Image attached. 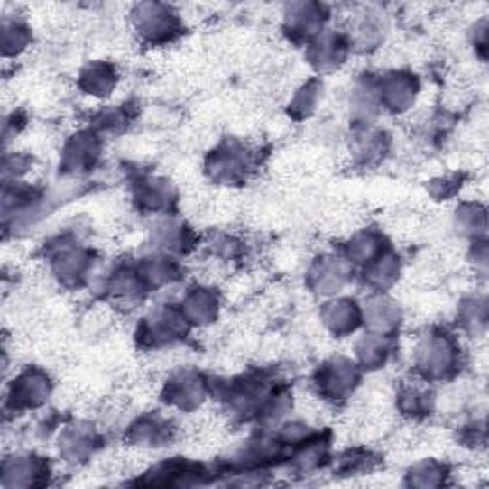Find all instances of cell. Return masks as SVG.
I'll return each instance as SVG.
<instances>
[{"label":"cell","instance_id":"18","mask_svg":"<svg viewBox=\"0 0 489 489\" xmlns=\"http://www.w3.org/2000/svg\"><path fill=\"white\" fill-rule=\"evenodd\" d=\"M357 357L365 369H379L390 357L388 337L369 335L357 345Z\"/></svg>","mask_w":489,"mask_h":489},{"label":"cell","instance_id":"2","mask_svg":"<svg viewBox=\"0 0 489 489\" xmlns=\"http://www.w3.org/2000/svg\"><path fill=\"white\" fill-rule=\"evenodd\" d=\"M455 352H457V346L449 335L432 333L419 342L415 362L427 379H444L453 371L455 360H457Z\"/></svg>","mask_w":489,"mask_h":489},{"label":"cell","instance_id":"9","mask_svg":"<svg viewBox=\"0 0 489 489\" xmlns=\"http://www.w3.org/2000/svg\"><path fill=\"white\" fill-rule=\"evenodd\" d=\"M350 42L345 35L337 31H323L312 42H309V61L319 71H333L340 68L346 60Z\"/></svg>","mask_w":489,"mask_h":489},{"label":"cell","instance_id":"25","mask_svg":"<svg viewBox=\"0 0 489 489\" xmlns=\"http://www.w3.org/2000/svg\"><path fill=\"white\" fill-rule=\"evenodd\" d=\"M318 96H319V83H318V80H312V83L304 85L299 90V94L295 96V100H292V104H291L292 115H295L297 119L308 117L309 113L316 109Z\"/></svg>","mask_w":489,"mask_h":489},{"label":"cell","instance_id":"8","mask_svg":"<svg viewBox=\"0 0 489 489\" xmlns=\"http://www.w3.org/2000/svg\"><path fill=\"white\" fill-rule=\"evenodd\" d=\"M379 102L388 111H405L415 102V96L419 92V83L415 75L394 71L388 73L381 78V85L377 88Z\"/></svg>","mask_w":489,"mask_h":489},{"label":"cell","instance_id":"20","mask_svg":"<svg viewBox=\"0 0 489 489\" xmlns=\"http://www.w3.org/2000/svg\"><path fill=\"white\" fill-rule=\"evenodd\" d=\"M88 268V256L83 251H65L58 256L54 270L63 283H75L80 277H85Z\"/></svg>","mask_w":489,"mask_h":489},{"label":"cell","instance_id":"16","mask_svg":"<svg viewBox=\"0 0 489 489\" xmlns=\"http://www.w3.org/2000/svg\"><path fill=\"white\" fill-rule=\"evenodd\" d=\"M346 275L348 272L345 263L335 256L319 258V263L312 268V280L316 281L314 287L321 289L319 292H337L346 283Z\"/></svg>","mask_w":489,"mask_h":489},{"label":"cell","instance_id":"10","mask_svg":"<svg viewBox=\"0 0 489 489\" xmlns=\"http://www.w3.org/2000/svg\"><path fill=\"white\" fill-rule=\"evenodd\" d=\"M207 392V384L203 383L201 374L193 371L178 373L167 383L165 400L180 410H193L198 407Z\"/></svg>","mask_w":489,"mask_h":489},{"label":"cell","instance_id":"1","mask_svg":"<svg viewBox=\"0 0 489 489\" xmlns=\"http://www.w3.org/2000/svg\"><path fill=\"white\" fill-rule=\"evenodd\" d=\"M134 25L142 39L152 44L171 42L182 31L178 14L171 6L159 3L138 5L134 12Z\"/></svg>","mask_w":489,"mask_h":489},{"label":"cell","instance_id":"24","mask_svg":"<svg viewBox=\"0 0 489 489\" xmlns=\"http://www.w3.org/2000/svg\"><path fill=\"white\" fill-rule=\"evenodd\" d=\"M384 136L381 133H371V130H367V133L360 134L354 143V155L357 159H362L364 162H371L374 159H379L381 153H384L386 145H384Z\"/></svg>","mask_w":489,"mask_h":489},{"label":"cell","instance_id":"19","mask_svg":"<svg viewBox=\"0 0 489 489\" xmlns=\"http://www.w3.org/2000/svg\"><path fill=\"white\" fill-rule=\"evenodd\" d=\"M31 29L20 20H3V54L6 58L22 54L31 42Z\"/></svg>","mask_w":489,"mask_h":489},{"label":"cell","instance_id":"15","mask_svg":"<svg viewBox=\"0 0 489 489\" xmlns=\"http://www.w3.org/2000/svg\"><path fill=\"white\" fill-rule=\"evenodd\" d=\"M400 319H401L400 308L390 300L377 299L369 302V306L365 308V323H369L373 335L388 337L390 331H394L398 328Z\"/></svg>","mask_w":489,"mask_h":489},{"label":"cell","instance_id":"22","mask_svg":"<svg viewBox=\"0 0 489 489\" xmlns=\"http://www.w3.org/2000/svg\"><path fill=\"white\" fill-rule=\"evenodd\" d=\"M430 396L427 390H420L417 386H407L400 392V410L405 415L420 417L430 411Z\"/></svg>","mask_w":489,"mask_h":489},{"label":"cell","instance_id":"12","mask_svg":"<svg viewBox=\"0 0 489 489\" xmlns=\"http://www.w3.org/2000/svg\"><path fill=\"white\" fill-rule=\"evenodd\" d=\"M100 157V143L90 133H78L63 148V169L71 172H83L96 165Z\"/></svg>","mask_w":489,"mask_h":489},{"label":"cell","instance_id":"23","mask_svg":"<svg viewBox=\"0 0 489 489\" xmlns=\"http://www.w3.org/2000/svg\"><path fill=\"white\" fill-rule=\"evenodd\" d=\"M143 186L138 188L136 191V201L150 210H161L167 205V199L171 201V189L165 188L162 184L165 182H153V180H145L142 182Z\"/></svg>","mask_w":489,"mask_h":489},{"label":"cell","instance_id":"3","mask_svg":"<svg viewBox=\"0 0 489 489\" xmlns=\"http://www.w3.org/2000/svg\"><path fill=\"white\" fill-rule=\"evenodd\" d=\"M357 383H360V371L352 362L342 360V357L328 362L316 374L319 394L333 401L346 400L354 394Z\"/></svg>","mask_w":489,"mask_h":489},{"label":"cell","instance_id":"4","mask_svg":"<svg viewBox=\"0 0 489 489\" xmlns=\"http://www.w3.org/2000/svg\"><path fill=\"white\" fill-rule=\"evenodd\" d=\"M52 392V383L41 369H27L14 379L8 394V403L15 410H32L42 405Z\"/></svg>","mask_w":489,"mask_h":489},{"label":"cell","instance_id":"6","mask_svg":"<svg viewBox=\"0 0 489 489\" xmlns=\"http://www.w3.org/2000/svg\"><path fill=\"white\" fill-rule=\"evenodd\" d=\"M328 8L314 3L291 5L285 14V31L295 41H314L321 35L325 20H328Z\"/></svg>","mask_w":489,"mask_h":489},{"label":"cell","instance_id":"13","mask_svg":"<svg viewBox=\"0 0 489 489\" xmlns=\"http://www.w3.org/2000/svg\"><path fill=\"white\" fill-rule=\"evenodd\" d=\"M117 85V73L111 63H90L80 73V88H83L90 96L102 97L109 94Z\"/></svg>","mask_w":489,"mask_h":489},{"label":"cell","instance_id":"14","mask_svg":"<svg viewBox=\"0 0 489 489\" xmlns=\"http://www.w3.org/2000/svg\"><path fill=\"white\" fill-rule=\"evenodd\" d=\"M182 312L189 323H210L218 314V299L213 289H193L186 297Z\"/></svg>","mask_w":489,"mask_h":489},{"label":"cell","instance_id":"17","mask_svg":"<svg viewBox=\"0 0 489 489\" xmlns=\"http://www.w3.org/2000/svg\"><path fill=\"white\" fill-rule=\"evenodd\" d=\"M398 273H400V258L394 253L384 251L377 258H374L373 263L367 264L365 277H367L369 285L383 291L388 285L394 283Z\"/></svg>","mask_w":489,"mask_h":489},{"label":"cell","instance_id":"21","mask_svg":"<svg viewBox=\"0 0 489 489\" xmlns=\"http://www.w3.org/2000/svg\"><path fill=\"white\" fill-rule=\"evenodd\" d=\"M133 436H134L136 446L138 442L159 446L161 439L171 438V427H169V422L161 417H143L134 425Z\"/></svg>","mask_w":489,"mask_h":489},{"label":"cell","instance_id":"11","mask_svg":"<svg viewBox=\"0 0 489 489\" xmlns=\"http://www.w3.org/2000/svg\"><path fill=\"white\" fill-rule=\"evenodd\" d=\"M321 318H323L325 328H328L333 335L345 337L357 329V325H360L364 319V314H362V308L355 304V300L338 299V300L325 304Z\"/></svg>","mask_w":489,"mask_h":489},{"label":"cell","instance_id":"7","mask_svg":"<svg viewBox=\"0 0 489 489\" xmlns=\"http://www.w3.org/2000/svg\"><path fill=\"white\" fill-rule=\"evenodd\" d=\"M207 171L210 176L218 182H237L247 178L249 167H251V157L249 152L241 148L239 143H230V145H222L217 152H213V157L207 162Z\"/></svg>","mask_w":489,"mask_h":489},{"label":"cell","instance_id":"5","mask_svg":"<svg viewBox=\"0 0 489 489\" xmlns=\"http://www.w3.org/2000/svg\"><path fill=\"white\" fill-rule=\"evenodd\" d=\"M189 319L184 312H178L174 308L157 309V312L145 319L142 325V340L148 342L150 346H162L172 345V342L180 340L188 331Z\"/></svg>","mask_w":489,"mask_h":489}]
</instances>
